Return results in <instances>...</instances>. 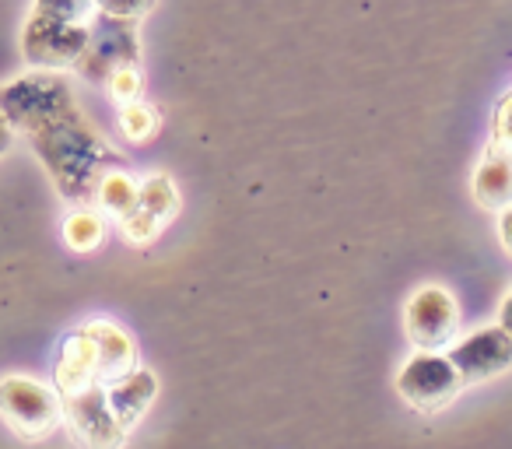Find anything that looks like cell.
Masks as SVG:
<instances>
[{"label": "cell", "mask_w": 512, "mask_h": 449, "mask_svg": "<svg viewBox=\"0 0 512 449\" xmlns=\"http://www.w3.org/2000/svg\"><path fill=\"white\" fill-rule=\"evenodd\" d=\"M460 376L442 351H414L397 376V390L418 411H439L460 393Z\"/></svg>", "instance_id": "8992f818"}, {"label": "cell", "mask_w": 512, "mask_h": 449, "mask_svg": "<svg viewBox=\"0 0 512 449\" xmlns=\"http://www.w3.org/2000/svg\"><path fill=\"white\" fill-rule=\"evenodd\" d=\"M11 137H15V130L8 127V120H4V116H0V155L11 148Z\"/></svg>", "instance_id": "44dd1931"}, {"label": "cell", "mask_w": 512, "mask_h": 449, "mask_svg": "<svg viewBox=\"0 0 512 449\" xmlns=\"http://www.w3.org/2000/svg\"><path fill=\"white\" fill-rule=\"evenodd\" d=\"M67 109H74V95L57 71H32L0 88V116L11 130L29 134Z\"/></svg>", "instance_id": "7a4b0ae2"}, {"label": "cell", "mask_w": 512, "mask_h": 449, "mask_svg": "<svg viewBox=\"0 0 512 449\" xmlns=\"http://www.w3.org/2000/svg\"><path fill=\"white\" fill-rule=\"evenodd\" d=\"M404 330L418 351H442L456 341L460 306L442 285H425L407 299Z\"/></svg>", "instance_id": "5b68a950"}, {"label": "cell", "mask_w": 512, "mask_h": 449, "mask_svg": "<svg viewBox=\"0 0 512 449\" xmlns=\"http://www.w3.org/2000/svg\"><path fill=\"white\" fill-rule=\"evenodd\" d=\"M29 141L39 162L50 172V179L57 183V190L71 200H85L106 172V165H120V155L78 113V106L53 116L43 127L29 130Z\"/></svg>", "instance_id": "6da1fadb"}, {"label": "cell", "mask_w": 512, "mask_h": 449, "mask_svg": "<svg viewBox=\"0 0 512 449\" xmlns=\"http://www.w3.org/2000/svg\"><path fill=\"white\" fill-rule=\"evenodd\" d=\"M106 85H109V92H113V99L123 102V106H127V102H134V99H141V78H137V67L116 71Z\"/></svg>", "instance_id": "ffe728a7"}, {"label": "cell", "mask_w": 512, "mask_h": 449, "mask_svg": "<svg viewBox=\"0 0 512 449\" xmlns=\"http://www.w3.org/2000/svg\"><path fill=\"white\" fill-rule=\"evenodd\" d=\"M137 60H141L137 25L95 11L92 22H88V43L74 67H78L88 81H102V85H106L116 71L137 67Z\"/></svg>", "instance_id": "3957f363"}, {"label": "cell", "mask_w": 512, "mask_h": 449, "mask_svg": "<svg viewBox=\"0 0 512 449\" xmlns=\"http://www.w3.org/2000/svg\"><path fill=\"white\" fill-rule=\"evenodd\" d=\"M88 43V25L50 22V18L29 15L22 32V53L36 71H64L74 67Z\"/></svg>", "instance_id": "ba28073f"}, {"label": "cell", "mask_w": 512, "mask_h": 449, "mask_svg": "<svg viewBox=\"0 0 512 449\" xmlns=\"http://www.w3.org/2000/svg\"><path fill=\"white\" fill-rule=\"evenodd\" d=\"M0 418L15 432H22L25 439H43L60 425L64 411H60V397L50 386L25 376H8L0 379Z\"/></svg>", "instance_id": "277c9868"}, {"label": "cell", "mask_w": 512, "mask_h": 449, "mask_svg": "<svg viewBox=\"0 0 512 449\" xmlns=\"http://www.w3.org/2000/svg\"><path fill=\"white\" fill-rule=\"evenodd\" d=\"M106 390V400H109V411L113 418L120 421L123 432L137 425V421L148 414V407L155 404L158 397V379L151 369H130L127 376L113 379V383L102 386Z\"/></svg>", "instance_id": "7c38bea8"}, {"label": "cell", "mask_w": 512, "mask_h": 449, "mask_svg": "<svg viewBox=\"0 0 512 449\" xmlns=\"http://www.w3.org/2000/svg\"><path fill=\"white\" fill-rule=\"evenodd\" d=\"M60 411H64L67 425H71L74 439L85 449H120L127 432L120 428V421L109 411L106 390L99 383L81 386L74 393L60 397Z\"/></svg>", "instance_id": "52a82bcc"}, {"label": "cell", "mask_w": 512, "mask_h": 449, "mask_svg": "<svg viewBox=\"0 0 512 449\" xmlns=\"http://www.w3.org/2000/svg\"><path fill=\"white\" fill-rule=\"evenodd\" d=\"M509 190H512L509 155H505L502 144H495L474 172V197L484 211H505V204H509Z\"/></svg>", "instance_id": "4fadbf2b"}, {"label": "cell", "mask_w": 512, "mask_h": 449, "mask_svg": "<svg viewBox=\"0 0 512 449\" xmlns=\"http://www.w3.org/2000/svg\"><path fill=\"white\" fill-rule=\"evenodd\" d=\"M85 334L95 348V383L99 386L137 369V344L130 341V334L123 327H116L109 320H95L85 327Z\"/></svg>", "instance_id": "8fae6325"}, {"label": "cell", "mask_w": 512, "mask_h": 449, "mask_svg": "<svg viewBox=\"0 0 512 449\" xmlns=\"http://www.w3.org/2000/svg\"><path fill=\"white\" fill-rule=\"evenodd\" d=\"M92 383H95V348L85 330H78V334L64 344V351H60V358H57V390L74 393Z\"/></svg>", "instance_id": "5bb4252c"}, {"label": "cell", "mask_w": 512, "mask_h": 449, "mask_svg": "<svg viewBox=\"0 0 512 449\" xmlns=\"http://www.w3.org/2000/svg\"><path fill=\"white\" fill-rule=\"evenodd\" d=\"M446 358L456 369V376H460V383H484V379H495L509 369L512 337L505 327L474 330V334L463 337V341L449 344Z\"/></svg>", "instance_id": "9c48e42d"}, {"label": "cell", "mask_w": 512, "mask_h": 449, "mask_svg": "<svg viewBox=\"0 0 512 449\" xmlns=\"http://www.w3.org/2000/svg\"><path fill=\"white\" fill-rule=\"evenodd\" d=\"M106 236V225H102L99 214L92 211H74L71 218L64 221V239L74 253H92L95 246Z\"/></svg>", "instance_id": "2e32d148"}, {"label": "cell", "mask_w": 512, "mask_h": 449, "mask_svg": "<svg viewBox=\"0 0 512 449\" xmlns=\"http://www.w3.org/2000/svg\"><path fill=\"white\" fill-rule=\"evenodd\" d=\"M179 211V193L169 176H151L137 186V204L134 211L123 218V236L130 243H151L158 236L165 221Z\"/></svg>", "instance_id": "30bf717a"}, {"label": "cell", "mask_w": 512, "mask_h": 449, "mask_svg": "<svg viewBox=\"0 0 512 449\" xmlns=\"http://www.w3.org/2000/svg\"><path fill=\"white\" fill-rule=\"evenodd\" d=\"M120 127H123V134H127L130 141H148V137L155 134V127H158V116H155V109H151L148 102L134 99V102H127V106H123Z\"/></svg>", "instance_id": "ac0fdd59"}, {"label": "cell", "mask_w": 512, "mask_h": 449, "mask_svg": "<svg viewBox=\"0 0 512 449\" xmlns=\"http://www.w3.org/2000/svg\"><path fill=\"white\" fill-rule=\"evenodd\" d=\"M32 15L50 18V22L67 25H88L95 15V0H36Z\"/></svg>", "instance_id": "e0dca14e"}, {"label": "cell", "mask_w": 512, "mask_h": 449, "mask_svg": "<svg viewBox=\"0 0 512 449\" xmlns=\"http://www.w3.org/2000/svg\"><path fill=\"white\" fill-rule=\"evenodd\" d=\"M95 197L102 200V207H106L109 214H116V218L123 221L137 204V183L120 169L102 172L99 183H95Z\"/></svg>", "instance_id": "9a60e30c"}, {"label": "cell", "mask_w": 512, "mask_h": 449, "mask_svg": "<svg viewBox=\"0 0 512 449\" xmlns=\"http://www.w3.org/2000/svg\"><path fill=\"white\" fill-rule=\"evenodd\" d=\"M158 0H95V11L109 18H123V22H137L141 15H148Z\"/></svg>", "instance_id": "d6986e66"}]
</instances>
